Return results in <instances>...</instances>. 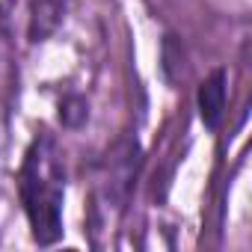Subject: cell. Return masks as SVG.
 I'll list each match as a JSON object with an SVG mask.
<instances>
[{"label": "cell", "instance_id": "1", "mask_svg": "<svg viewBox=\"0 0 252 252\" xmlns=\"http://www.w3.org/2000/svg\"><path fill=\"white\" fill-rule=\"evenodd\" d=\"M21 202L33 228V240L39 246H51L63 234V199H65V175L60 169L54 140L36 137L24 155L18 172Z\"/></svg>", "mask_w": 252, "mask_h": 252}, {"label": "cell", "instance_id": "2", "mask_svg": "<svg viewBox=\"0 0 252 252\" xmlns=\"http://www.w3.org/2000/svg\"><path fill=\"white\" fill-rule=\"evenodd\" d=\"M199 119L208 131H217L220 128V122L225 116V71L217 68L208 80H202L199 86Z\"/></svg>", "mask_w": 252, "mask_h": 252}]
</instances>
